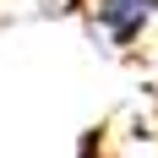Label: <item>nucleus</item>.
<instances>
[{
    "label": "nucleus",
    "mask_w": 158,
    "mask_h": 158,
    "mask_svg": "<svg viewBox=\"0 0 158 158\" xmlns=\"http://www.w3.org/2000/svg\"><path fill=\"white\" fill-rule=\"evenodd\" d=\"M104 131H82V142H77V158H104V142H98Z\"/></svg>",
    "instance_id": "2"
},
{
    "label": "nucleus",
    "mask_w": 158,
    "mask_h": 158,
    "mask_svg": "<svg viewBox=\"0 0 158 158\" xmlns=\"http://www.w3.org/2000/svg\"><path fill=\"white\" fill-rule=\"evenodd\" d=\"M87 11H93V22L104 27V38L114 49H131L158 22V0H87Z\"/></svg>",
    "instance_id": "1"
}]
</instances>
